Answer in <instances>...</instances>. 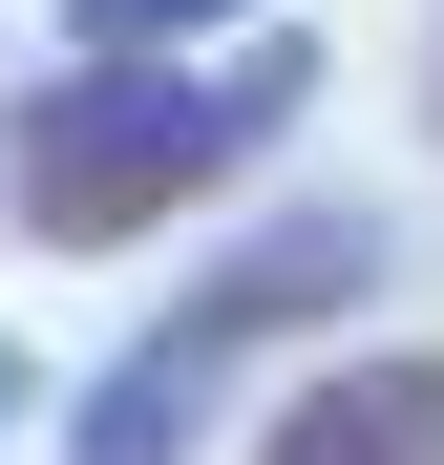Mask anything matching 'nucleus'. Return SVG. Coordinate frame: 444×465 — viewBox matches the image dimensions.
<instances>
[{
  "instance_id": "423d86ee",
  "label": "nucleus",
  "mask_w": 444,
  "mask_h": 465,
  "mask_svg": "<svg viewBox=\"0 0 444 465\" xmlns=\"http://www.w3.org/2000/svg\"><path fill=\"white\" fill-rule=\"evenodd\" d=\"M423 148H444V64H423Z\"/></svg>"
},
{
  "instance_id": "39448f33",
  "label": "nucleus",
  "mask_w": 444,
  "mask_h": 465,
  "mask_svg": "<svg viewBox=\"0 0 444 465\" xmlns=\"http://www.w3.org/2000/svg\"><path fill=\"white\" fill-rule=\"evenodd\" d=\"M22 423H43V360H22V339H0V444H22Z\"/></svg>"
},
{
  "instance_id": "7ed1b4c3",
  "label": "nucleus",
  "mask_w": 444,
  "mask_h": 465,
  "mask_svg": "<svg viewBox=\"0 0 444 465\" xmlns=\"http://www.w3.org/2000/svg\"><path fill=\"white\" fill-rule=\"evenodd\" d=\"M254 465H444V339H360L254 423Z\"/></svg>"
},
{
  "instance_id": "20e7f679",
  "label": "nucleus",
  "mask_w": 444,
  "mask_h": 465,
  "mask_svg": "<svg viewBox=\"0 0 444 465\" xmlns=\"http://www.w3.org/2000/svg\"><path fill=\"white\" fill-rule=\"evenodd\" d=\"M233 22H275V0H64V43H233Z\"/></svg>"
},
{
  "instance_id": "f03ea898",
  "label": "nucleus",
  "mask_w": 444,
  "mask_h": 465,
  "mask_svg": "<svg viewBox=\"0 0 444 465\" xmlns=\"http://www.w3.org/2000/svg\"><path fill=\"white\" fill-rule=\"evenodd\" d=\"M381 275H402V232H381V212H360V191H296L275 232H233V254H212L170 318H148V339L85 381V402H64V465H191V444H212V402H233L275 339L360 318Z\"/></svg>"
},
{
  "instance_id": "f257e3e1",
  "label": "nucleus",
  "mask_w": 444,
  "mask_h": 465,
  "mask_svg": "<svg viewBox=\"0 0 444 465\" xmlns=\"http://www.w3.org/2000/svg\"><path fill=\"white\" fill-rule=\"evenodd\" d=\"M318 106V43L233 22V43H64L22 106H0V232L22 254H127L254 170V148Z\"/></svg>"
}]
</instances>
